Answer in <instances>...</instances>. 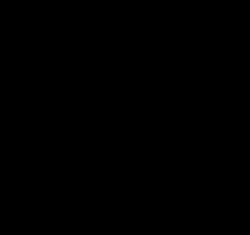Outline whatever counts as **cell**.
<instances>
[]
</instances>
